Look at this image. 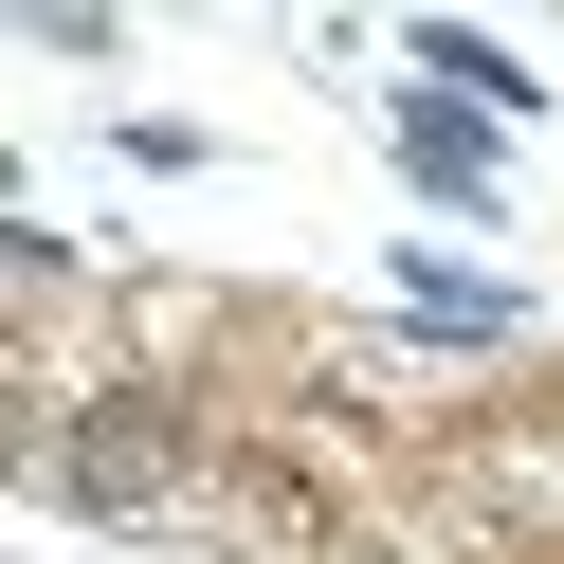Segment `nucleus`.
Listing matches in <instances>:
<instances>
[{"instance_id":"f257e3e1","label":"nucleus","mask_w":564,"mask_h":564,"mask_svg":"<svg viewBox=\"0 0 564 564\" xmlns=\"http://www.w3.org/2000/svg\"><path fill=\"white\" fill-rule=\"evenodd\" d=\"M382 147H401V183L437 200V219H474V237H491V200H510V128H491V110L401 91V110H382Z\"/></svg>"},{"instance_id":"f03ea898","label":"nucleus","mask_w":564,"mask_h":564,"mask_svg":"<svg viewBox=\"0 0 564 564\" xmlns=\"http://www.w3.org/2000/svg\"><path fill=\"white\" fill-rule=\"evenodd\" d=\"M419 91H455V110H491V128H528V110H546V74H528V55L510 37H474V19H419Z\"/></svg>"},{"instance_id":"7ed1b4c3","label":"nucleus","mask_w":564,"mask_h":564,"mask_svg":"<svg viewBox=\"0 0 564 564\" xmlns=\"http://www.w3.org/2000/svg\"><path fill=\"white\" fill-rule=\"evenodd\" d=\"M401 328H437V346H510L528 292H510V273H474V256H401Z\"/></svg>"},{"instance_id":"20e7f679","label":"nucleus","mask_w":564,"mask_h":564,"mask_svg":"<svg viewBox=\"0 0 564 564\" xmlns=\"http://www.w3.org/2000/svg\"><path fill=\"white\" fill-rule=\"evenodd\" d=\"M74 491H91V510L164 491V419H91V437H74Z\"/></svg>"}]
</instances>
